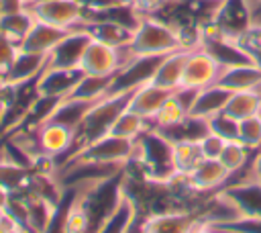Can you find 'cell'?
Here are the masks:
<instances>
[{
  "label": "cell",
  "instance_id": "cell-1",
  "mask_svg": "<svg viewBox=\"0 0 261 233\" xmlns=\"http://www.w3.org/2000/svg\"><path fill=\"white\" fill-rule=\"evenodd\" d=\"M126 166L149 182L167 184L177 174L173 164V143L157 129H149L135 139V151Z\"/></svg>",
  "mask_w": 261,
  "mask_h": 233
},
{
  "label": "cell",
  "instance_id": "cell-2",
  "mask_svg": "<svg viewBox=\"0 0 261 233\" xmlns=\"http://www.w3.org/2000/svg\"><path fill=\"white\" fill-rule=\"evenodd\" d=\"M181 47H186L184 39L171 25H167L165 20H161L153 14H145V16H141L137 29L133 31V39L124 47V53H126V59L130 61L133 57L167 55Z\"/></svg>",
  "mask_w": 261,
  "mask_h": 233
},
{
  "label": "cell",
  "instance_id": "cell-3",
  "mask_svg": "<svg viewBox=\"0 0 261 233\" xmlns=\"http://www.w3.org/2000/svg\"><path fill=\"white\" fill-rule=\"evenodd\" d=\"M135 90L108 94V96L96 100L90 106V110L86 112V116L82 119V123L77 125V129H75L71 153L77 151V149H82L84 145H88V143H92V141L108 135L110 129H112V125H114V121L118 119V114L128 106V100H130V96H133Z\"/></svg>",
  "mask_w": 261,
  "mask_h": 233
},
{
  "label": "cell",
  "instance_id": "cell-4",
  "mask_svg": "<svg viewBox=\"0 0 261 233\" xmlns=\"http://www.w3.org/2000/svg\"><path fill=\"white\" fill-rule=\"evenodd\" d=\"M135 151V141L114 137V135H104L82 149L73 151L67 155L59 166L63 164H102V166H126V161L133 157Z\"/></svg>",
  "mask_w": 261,
  "mask_h": 233
},
{
  "label": "cell",
  "instance_id": "cell-5",
  "mask_svg": "<svg viewBox=\"0 0 261 233\" xmlns=\"http://www.w3.org/2000/svg\"><path fill=\"white\" fill-rule=\"evenodd\" d=\"M208 25L224 37L237 39L251 25H255V20L247 0H220Z\"/></svg>",
  "mask_w": 261,
  "mask_h": 233
},
{
  "label": "cell",
  "instance_id": "cell-6",
  "mask_svg": "<svg viewBox=\"0 0 261 233\" xmlns=\"http://www.w3.org/2000/svg\"><path fill=\"white\" fill-rule=\"evenodd\" d=\"M124 63H126L124 47L118 49L104 41L90 39V43L82 55L80 67L88 76H114Z\"/></svg>",
  "mask_w": 261,
  "mask_h": 233
},
{
  "label": "cell",
  "instance_id": "cell-7",
  "mask_svg": "<svg viewBox=\"0 0 261 233\" xmlns=\"http://www.w3.org/2000/svg\"><path fill=\"white\" fill-rule=\"evenodd\" d=\"M27 8L37 20L67 31L75 29L84 20V6L80 0H39Z\"/></svg>",
  "mask_w": 261,
  "mask_h": 233
},
{
  "label": "cell",
  "instance_id": "cell-8",
  "mask_svg": "<svg viewBox=\"0 0 261 233\" xmlns=\"http://www.w3.org/2000/svg\"><path fill=\"white\" fill-rule=\"evenodd\" d=\"M216 194H220L237 211V219H261V184L255 178L226 184L216 190Z\"/></svg>",
  "mask_w": 261,
  "mask_h": 233
},
{
  "label": "cell",
  "instance_id": "cell-9",
  "mask_svg": "<svg viewBox=\"0 0 261 233\" xmlns=\"http://www.w3.org/2000/svg\"><path fill=\"white\" fill-rule=\"evenodd\" d=\"M200 223V213L192 208H173L147 215L139 229L141 233H192Z\"/></svg>",
  "mask_w": 261,
  "mask_h": 233
},
{
  "label": "cell",
  "instance_id": "cell-10",
  "mask_svg": "<svg viewBox=\"0 0 261 233\" xmlns=\"http://www.w3.org/2000/svg\"><path fill=\"white\" fill-rule=\"evenodd\" d=\"M220 74V65L218 61L206 53L200 47H194L188 53V59L184 63V74H181V88H194V90H202L210 84L216 82Z\"/></svg>",
  "mask_w": 261,
  "mask_h": 233
},
{
  "label": "cell",
  "instance_id": "cell-11",
  "mask_svg": "<svg viewBox=\"0 0 261 233\" xmlns=\"http://www.w3.org/2000/svg\"><path fill=\"white\" fill-rule=\"evenodd\" d=\"M84 76L82 67H45L35 82V90L39 96L63 100L73 92Z\"/></svg>",
  "mask_w": 261,
  "mask_h": 233
},
{
  "label": "cell",
  "instance_id": "cell-12",
  "mask_svg": "<svg viewBox=\"0 0 261 233\" xmlns=\"http://www.w3.org/2000/svg\"><path fill=\"white\" fill-rule=\"evenodd\" d=\"M90 35L84 29H71L47 55L45 67H80L82 55L90 43Z\"/></svg>",
  "mask_w": 261,
  "mask_h": 233
},
{
  "label": "cell",
  "instance_id": "cell-13",
  "mask_svg": "<svg viewBox=\"0 0 261 233\" xmlns=\"http://www.w3.org/2000/svg\"><path fill=\"white\" fill-rule=\"evenodd\" d=\"M37 137H39V147L43 153L51 155V157H67L71 153L73 147V137L75 131L69 129L67 125L55 123V121H47L43 125L37 127Z\"/></svg>",
  "mask_w": 261,
  "mask_h": 233
},
{
  "label": "cell",
  "instance_id": "cell-14",
  "mask_svg": "<svg viewBox=\"0 0 261 233\" xmlns=\"http://www.w3.org/2000/svg\"><path fill=\"white\" fill-rule=\"evenodd\" d=\"M47 65V55H39V53H29V51H20L16 53L14 61L10 63L8 72L4 74L2 82L8 86H22V84H33L37 82V78L43 74Z\"/></svg>",
  "mask_w": 261,
  "mask_h": 233
},
{
  "label": "cell",
  "instance_id": "cell-15",
  "mask_svg": "<svg viewBox=\"0 0 261 233\" xmlns=\"http://www.w3.org/2000/svg\"><path fill=\"white\" fill-rule=\"evenodd\" d=\"M228 172L226 168L218 161V159H208L204 157L190 174H188V180L192 184L194 190H198L200 194H206V192H216L220 190L226 182H228Z\"/></svg>",
  "mask_w": 261,
  "mask_h": 233
},
{
  "label": "cell",
  "instance_id": "cell-16",
  "mask_svg": "<svg viewBox=\"0 0 261 233\" xmlns=\"http://www.w3.org/2000/svg\"><path fill=\"white\" fill-rule=\"evenodd\" d=\"M214 84L228 92L257 90L261 86V69L255 63H239V65L220 67V74Z\"/></svg>",
  "mask_w": 261,
  "mask_h": 233
},
{
  "label": "cell",
  "instance_id": "cell-17",
  "mask_svg": "<svg viewBox=\"0 0 261 233\" xmlns=\"http://www.w3.org/2000/svg\"><path fill=\"white\" fill-rule=\"evenodd\" d=\"M190 51H192V49L181 47V49H177V51L167 53V55L159 61V65H157V69H155V74H153V78H151V84H155V86H159V88H163V90H169V92L177 90L179 84H181L184 63H186Z\"/></svg>",
  "mask_w": 261,
  "mask_h": 233
},
{
  "label": "cell",
  "instance_id": "cell-18",
  "mask_svg": "<svg viewBox=\"0 0 261 233\" xmlns=\"http://www.w3.org/2000/svg\"><path fill=\"white\" fill-rule=\"evenodd\" d=\"M67 29H59L47 22L37 20L33 25V29L29 31V35L24 37V41L18 45L20 51H29V53H39V55H49V51L67 35Z\"/></svg>",
  "mask_w": 261,
  "mask_h": 233
},
{
  "label": "cell",
  "instance_id": "cell-19",
  "mask_svg": "<svg viewBox=\"0 0 261 233\" xmlns=\"http://www.w3.org/2000/svg\"><path fill=\"white\" fill-rule=\"evenodd\" d=\"M169 94H171L169 90H163L151 82H145L133 92L126 108L137 112L139 116H143L147 121H153V116L157 114V110L161 108V104L167 100Z\"/></svg>",
  "mask_w": 261,
  "mask_h": 233
},
{
  "label": "cell",
  "instance_id": "cell-20",
  "mask_svg": "<svg viewBox=\"0 0 261 233\" xmlns=\"http://www.w3.org/2000/svg\"><path fill=\"white\" fill-rule=\"evenodd\" d=\"M75 29H84L92 39L104 41L118 49L126 47L133 39V29L120 22H114V20H82Z\"/></svg>",
  "mask_w": 261,
  "mask_h": 233
},
{
  "label": "cell",
  "instance_id": "cell-21",
  "mask_svg": "<svg viewBox=\"0 0 261 233\" xmlns=\"http://www.w3.org/2000/svg\"><path fill=\"white\" fill-rule=\"evenodd\" d=\"M137 217H139V208H137L135 200L124 190L118 204L108 215V219L98 227L96 233H130V229L137 223Z\"/></svg>",
  "mask_w": 261,
  "mask_h": 233
},
{
  "label": "cell",
  "instance_id": "cell-22",
  "mask_svg": "<svg viewBox=\"0 0 261 233\" xmlns=\"http://www.w3.org/2000/svg\"><path fill=\"white\" fill-rule=\"evenodd\" d=\"M230 98V92L216 86V84H210L202 90H198L194 102H192V108H190V114L194 116H202V119H208L220 110H224V104L226 100Z\"/></svg>",
  "mask_w": 261,
  "mask_h": 233
},
{
  "label": "cell",
  "instance_id": "cell-23",
  "mask_svg": "<svg viewBox=\"0 0 261 233\" xmlns=\"http://www.w3.org/2000/svg\"><path fill=\"white\" fill-rule=\"evenodd\" d=\"M35 22H37V18L31 14L29 8L0 12V33L16 45H20L24 41V37L29 35V31L33 29Z\"/></svg>",
  "mask_w": 261,
  "mask_h": 233
},
{
  "label": "cell",
  "instance_id": "cell-24",
  "mask_svg": "<svg viewBox=\"0 0 261 233\" xmlns=\"http://www.w3.org/2000/svg\"><path fill=\"white\" fill-rule=\"evenodd\" d=\"M224 112L237 121L261 112V90H239L230 92V98L224 104Z\"/></svg>",
  "mask_w": 261,
  "mask_h": 233
},
{
  "label": "cell",
  "instance_id": "cell-25",
  "mask_svg": "<svg viewBox=\"0 0 261 233\" xmlns=\"http://www.w3.org/2000/svg\"><path fill=\"white\" fill-rule=\"evenodd\" d=\"M149 129H153L151 121L139 116L137 112H133V110H128V108H124V110L118 114V119L114 121V125H112V129H110L108 135L135 141V139H139V137H141L145 131H149Z\"/></svg>",
  "mask_w": 261,
  "mask_h": 233
},
{
  "label": "cell",
  "instance_id": "cell-26",
  "mask_svg": "<svg viewBox=\"0 0 261 233\" xmlns=\"http://www.w3.org/2000/svg\"><path fill=\"white\" fill-rule=\"evenodd\" d=\"M112 80H114V76H88L86 74L67 98H80V100L96 102V100L108 96Z\"/></svg>",
  "mask_w": 261,
  "mask_h": 233
},
{
  "label": "cell",
  "instance_id": "cell-27",
  "mask_svg": "<svg viewBox=\"0 0 261 233\" xmlns=\"http://www.w3.org/2000/svg\"><path fill=\"white\" fill-rule=\"evenodd\" d=\"M253 153L255 151H251L247 145H243L239 139H234V141H226L224 143V147H222V151L218 155V161L226 168L228 174H237L239 170H243L251 161Z\"/></svg>",
  "mask_w": 261,
  "mask_h": 233
},
{
  "label": "cell",
  "instance_id": "cell-28",
  "mask_svg": "<svg viewBox=\"0 0 261 233\" xmlns=\"http://www.w3.org/2000/svg\"><path fill=\"white\" fill-rule=\"evenodd\" d=\"M186 114H188L186 104L177 98L175 92H171L167 96V100L161 104V108L157 110V114L153 116L151 125H153V129H167L171 125H177L181 119H186Z\"/></svg>",
  "mask_w": 261,
  "mask_h": 233
},
{
  "label": "cell",
  "instance_id": "cell-29",
  "mask_svg": "<svg viewBox=\"0 0 261 233\" xmlns=\"http://www.w3.org/2000/svg\"><path fill=\"white\" fill-rule=\"evenodd\" d=\"M204 159L198 141H177L173 143V164L177 174H190Z\"/></svg>",
  "mask_w": 261,
  "mask_h": 233
},
{
  "label": "cell",
  "instance_id": "cell-30",
  "mask_svg": "<svg viewBox=\"0 0 261 233\" xmlns=\"http://www.w3.org/2000/svg\"><path fill=\"white\" fill-rule=\"evenodd\" d=\"M239 141L251 151L261 149V112L239 121Z\"/></svg>",
  "mask_w": 261,
  "mask_h": 233
},
{
  "label": "cell",
  "instance_id": "cell-31",
  "mask_svg": "<svg viewBox=\"0 0 261 233\" xmlns=\"http://www.w3.org/2000/svg\"><path fill=\"white\" fill-rule=\"evenodd\" d=\"M208 127H210V133L218 135L220 139L224 141H234L239 139V121L232 119L230 114H226L224 110L208 116Z\"/></svg>",
  "mask_w": 261,
  "mask_h": 233
},
{
  "label": "cell",
  "instance_id": "cell-32",
  "mask_svg": "<svg viewBox=\"0 0 261 233\" xmlns=\"http://www.w3.org/2000/svg\"><path fill=\"white\" fill-rule=\"evenodd\" d=\"M220 233H261V219H247V217H239L230 223H222V225H208Z\"/></svg>",
  "mask_w": 261,
  "mask_h": 233
},
{
  "label": "cell",
  "instance_id": "cell-33",
  "mask_svg": "<svg viewBox=\"0 0 261 233\" xmlns=\"http://www.w3.org/2000/svg\"><path fill=\"white\" fill-rule=\"evenodd\" d=\"M16 53H18V45L12 43L8 37H4V35L0 33V80H2L4 74L8 72V67H10V63L14 61Z\"/></svg>",
  "mask_w": 261,
  "mask_h": 233
},
{
  "label": "cell",
  "instance_id": "cell-34",
  "mask_svg": "<svg viewBox=\"0 0 261 233\" xmlns=\"http://www.w3.org/2000/svg\"><path fill=\"white\" fill-rule=\"evenodd\" d=\"M200 151H202V155L204 157H208V159H218V155H220V151H222V147H224V139H220L218 135H214V133H208L206 137H202L200 141Z\"/></svg>",
  "mask_w": 261,
  "mask_h": 233
},
{
  "label": "cell",
  "instance_id": "cell-35",
  "mask_svg": "<svg viewBox=\"0 0 261 233\" xmlns=\"http://www.w3.org/2000/svg\"><path fill=\"white\" fill-rule=\"evenodd\" d=\"M253 178L261 184V149L253 153Z\"/></svg>",
  "mask_w": 261,
  "mask_h": 233
},
{
  "label": "cell",
  "instance_id": "cell-36",
  "mask_svg": "<svg viewBox=\"0 0 261 233\" xmlns=\"http://www.w3.org/2000/svg\"><path fill=\"white\" fill-rule=\"evenodd\" d=\"M22 8V0H0V12H10Z\"/></svg>",
  "mask_w": 261,
  "mask_h": 233
},
{
  "label": "cell",
  "instance_id": "cell-37",
  "mask_svg": "<svg viewBox=\"0 0 261 233\" xmlns=\"http://www.w3.org/2000/svg\"><path fill=\"white\" fill-rule=\"evenodd\" d=\"M251 12H253V20L257 25H261V0H247Z\"/></svg>",
  "mask_w": 261,
  "mask_h": 233
},
{
  "label": "cell",
  "instance_id": "cell-38",
  "mask_svg": "<svg viewBox=\"0 0 261 233\" xmlns=\"http://www.w3.org/2000/svg\"><path fill=\"white\" fill-rule=\"evenodd\" d=\"M10 231H12V223L4 215H0V233H10Z\"/></svg>",
  "mask_w": 261,
  "mask_h": 233
},
{
  "label": "cell",
  "instance_id": "cell-39",
  "mask_svg": "<svg viewBox=\"0 0 261 233\" xmlns=\"http://www.w3.org/2000/svg\"><path fill=\"white\" fill-rule=\"evenodd\" d=\"M192 233H218V231H214L212 227H208V225H204V223H198V225L192 229Z\"/></svg>",
  "mask_w": 261,
  "mask_h": 233
},
{
  "label": "cell",
  "instance_id": "cell-40",
  "mask_svg": "<svg viewBox=\"0 0 261 233\" xmlns=\"http://www.w3.org/2000/svg\"><path fill=\"white\" fill-rule=\"evenodd\" d=\"M6 196H8V194L0 190V213H2V208H4V202H6Z\"/></svg>",
  "mask_w": 261,
  "mask_h": 233
},
{
  "label": "cell",
  "instance_id": "cell-41",
  "mask_svg": "<svg viewBox=\"0 0 261 233\" xmlns=\"http://www.w3.org/2000/svg\"><path fill=\"white\" fill-rule=\"evenodd\" d=\"M37 0H22V8H27V6H31V4H35Z\"/></svg>",
  "mask_w": 261,
  "mask_h": 233
},
{
  "label": "cell",
  "instance_id": "cell-42",
  "mask_svg": "<svg viewBox=\"0 0 261 233\" xmlns=\"http://www.w3.org/2000/svg\"><path fill=\"white\" fill-rule=\"evenodd\" d=\"M165 2H177V0H165Z\"/></svg>",
  "mask_w": 261,
  "mask_h": 233
},
{
  "label": "cell",
  "instance_id": "cell-43",
  "mask_svg": "<svg viewBox=\"0 0 261 233\" xmlns=\"http://www.w3.org/2000/svg\"><path fill=\"white\" fill-rule=\"evenodd\" d=\"M214 231H216V229H214ZM218 233H220V231H218Z\"/></svg>",
  "mask_w": 261,
  "mask_h": 233
},
{
  "label": "cell",
  "instance_id": "cell-44",
  "mask_svg": "<svg viewBox=\"0 0 261 233\" xmlns=\"http://www.w3.org/2000/svg\"><path fill=\"white\" fill-rule=\"evenodd\" d=\"M216 2H220V0H216Z\"/></svg>",
  "mask_w": 261,
  "mask_h": 233
},
{
  "label": "cell",
  "instance_id": "cell-45",
  "mask_svg": "<svg viewBox=\"0 0 261 233\" xmlns=\"http://www.w3.org/2000/svg\"><path fill=\"white\" fill-rule=\"evenodd\" d=\"M259 90H261V86H259Z\"/></svg>",
  "mask_w": 261,
  "mask_h": 233
}]
</instances>
